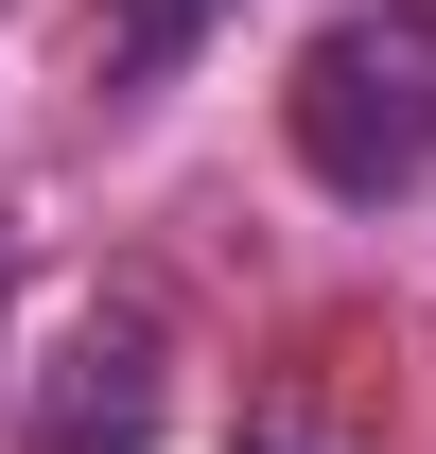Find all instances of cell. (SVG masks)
I'll return each mask as SVG.
<instances>
[{
  "label": "cell",
  "instance_id": "obj_1",
  "mask_svg": "<svg viewBox=\"0 0 436 454\" xmlns=\"http://www.w3.org/2000/svg\"><path fill=\"white\" fill-rule=\"evenodd\" d=\"M279 140L315 192L384 210V192H419L436 175V0H367V18H331L315 53L279 70Z\"/></svg>",
  "mask_w": 436,
  "mask_h": 454
},
{
  "label": "cell",
  "instance_id": "obj_2",
  "mask_svg": "<svg viewBox=\"0 0 436 454\" xmlns=\"http://www.w3.org/2000/svg\"><path fill=\"white\" fill-rule=\"evenodd\" d=\"M158 419H175L158 297H140V280L70 297L53 333H35V367H18V437H35V454H158Z\"/></svg>",
  "mask_w": 436,
  "mask_h": 454
},
{
  "label": "cell",
  "instance_id": "obj_3",
  "mask_svg": "<svg viewBox=\"0 0 436 454\" xmlns=\"http://www.w3.org/2000/svg\"><path fill=\"white\" fill-rule=\"evenodd\" d=\"M192 18H210V0H105V18H88V70H105V88H140V70L192 53Z\"/></svg>",
  "mask_w": 436,
  "mask_h": 454
},
{
  "label": "cell",
  "instance_id": "obj_4",
  "mask_svg": "<svg viewBox=\"0 0 436 454\" xmlns=\"http://www.w3.org/2000/svg\"><path fill=\"white\" fill-rule=\"evenodd\" d=\"M262 454H279V437H262Z\"/></svg>",
  "mask_w": 436,
  "mask_h": 454
}]
</instances>
